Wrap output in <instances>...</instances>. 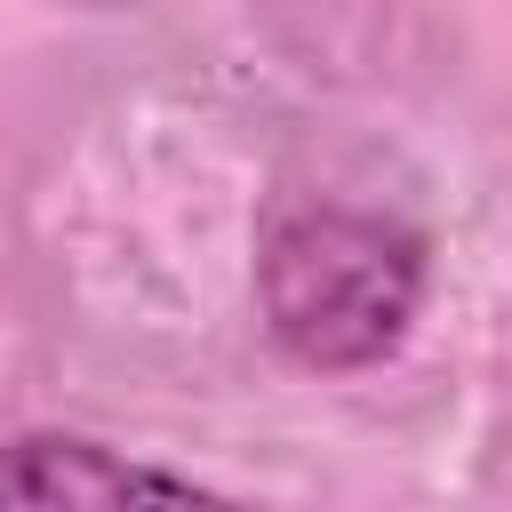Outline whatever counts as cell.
<instances>
[{"instance_id": "cell-1", "label": "cell", "mask_w": 512, "mask_h": 512, "mask_svg": "<svg viewBox=\"0 0 512 512\" xmlns=\"http://www.w3.org/2000/svg\"><path fill=\"white\" fill-rule=\"evenodd\" d=\"M424 288H432L424 232L376 208L288 200L256 240L264 336L312 376H352L392 360L424 312Z\"/></svg>"}, {"instance_id": "cell-2", "label": "cell", "mask_w": 512, "mask_h": 512, "mask_svg": "<svg viewBox=\"0 0 512 512\" xmlns=\"http://www.w3.org/2000/svg\"><path fill=\"white\" fill-rule=\"evenodd\" d=\"M136 496H160V504H200L216 496L208 480L192 472H168V464H144V456H120L88 432H16L0 448V504H136Z\"/></svg>"}]
</instances>
